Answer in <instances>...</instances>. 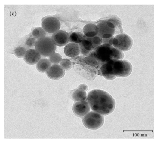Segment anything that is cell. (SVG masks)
I'll return each mask as SVG.
<instances>
[{
    "instance_id": "obj_1",
    "label": "cell",
    "mask_w": 154,
    "mask_h": 142,
    "mask_svg": "<svg viewBox=\"0 0 154 142\" xmlns=\"http://www.w3.org/2000/svg\"><path fill=\"white\" fill-rule=\"evenodd\" d=\"M87 100L92 110L102 115L111 113L116 107V103L114 98L103 90L94 89L89 91Z\"/></svg>"
},
{
    "instance_id": "obj_2",
    "label": "cell",
    "mask_w": 154,
    "mask_h": 142,
    "mask_svg": "<svg viewBox=\"0 0 154 142\" xmlns=\"http://www.w3.org/2000/svg\"><path fill=\"white\" fill-rule=\"evenodd\" d=\"M90 54L99 61L104 63L112 59H120L123 56V52L121 50L106 43L97 47L94 51Z\"/></svg>"
},
{
    "instance_id": "obj_3",
    "label": "cell",
    "mask_w": 154,
    "mask_h": 142,
    "mask_svg": "<svg viewBox=\"0 0 154 142\" xmlns=\"http://www.w3.org/2000/svg\"><path fill=\"white\" fill-rule=\"evenodd\" d=\"M97 26L98 29L97 35L102 38H107L113 36L117 28L122 30L120 20L116 17L101 20Z\"/></svg>"
},
{
    "instance_id": "obj_4",
    "label": "cell",
    "mask_w": 154,
    "mask_h": 142,
    "mask_svg": "<svg viewBox=\"0 0 154 142\" xmlns=\"http://www.w3.org/2000/svg\"><path fill=\"white\" fill-rule=\"evenodd\" d=\"M132 71V65L128 61L124 59L112 60V75L120 77H125L130 75Z\"/></svg>"
},
{
    "instance_id": "obj_5",
    "label": "cell",
    "mask_w": 154,
    "mask_h": 142,
    "mask_svg": "<svg viewBox=\"0 0 154 142\" xmlns=\"http://www.w3.org/2000/svg\"><path fill=\"white\" fill-rule=\"evenodd\" d=\"M35 48L44 57H49L55 53L56 45L52 38L48 36L41 38L36 41Z\"/></svg>"
},
{
    "instance_id": "obj_6",
    "label": "cell",
    "mask_w": 154,
    "mask_h": 142,
    "mask_svg": "<svg viewBox=\"0 0 154 142\" xmlns=\"http://www.w3.org/2000/svg\"><path fill=\"white\" fill-rule=\"evenodd\" d=\"M84 125L91 130H96L103 125L104 118L103 116L95 112L91 111L86 114L82 119Z\"/></svg>"
},
{
    "instance_id": "obj_7",
    "label": "cell",
    "mask_w": 154,
    "mask_h": 142,
    "mask_svg": "<svg viewBox=\"0 0 154 142\" xmlns=\"http://www.w3.org/2000/svg\"><path fill=\"white\" fill-rule=\"evenodd\" d=\"M133 44V40L128 35L121 33L116 36L113 41L114 47L122 51L129 50Z\"/></svg>"
},
{
    "instance_id": "obj_8",
    "label": "cell",
    "mask_w": 154,
    "mask_h": 142,
    "mask_svg": "<svg viewBox=\"0 0 154 142\" xmlns=\"http://www.w3.org/2000/svg\"><path fill=\"white\" fill-rule=\"evenodd\" d=\"M42 28L47 32L54 33L59 30L60 23L59 20L56 18L48 17L45 18L42 21Z\"/></svg>"
},
{
    "instance_id": "obj_9",
    "label": "cell",
    "mask_w": 154,
    "mask_h": 142,
    "mask_svg": "<svg viewBox=\"0 0 154 142\" xmlns=\"http://www.w3.org/2000/svg\"><path fill=\"white\" fill-rule=\"evenodd\" d=\"M72 111L77 116L82 117L89 112L90 106L86 100L77 101L74 104Z\"/></svg>"
},
{
    "instance_id": "obj_10",
    "label": "cell",
    "mask_w": 154,
    "mask_h": 142,
    "mask_svg": "<svg viewBox=\"0 0 154 142\" xmlns=\"http://www.w3.org/2000/svg\"><path fill=\"white\" fill-rule=\"evenodd\" d=\"M69 37V34L66 31L59 30L53 34L51 38L56 45L61 47L68 43Z\"/></svg>"
},
{
    "instance_id": "obj_11",
    "label": "cell",
    "mask_w": 154,
    "mask_h": 142,
    "mask_svg": "<svg viewBox=\"0 0 154 142\" xmlns=\"http://www.w3.org/2000/svg\"><path fill=\"white\" fill-rule=\"evenodd\" d=\"M47 76L50 79L58 80L62 78L65 74V70L58 64L51 65L46 72Z\"/></svg>"
},
{
    "instance_id": "obj_12",
    "label": "cell",
    "mask_w": 154,
    "mask_h": 142,
    "mask_svg": "<svg viewBox=\"0 0 154 142\" xmlns=\"http://www.w3.org/2000/svg\"><path fill=\"white\" fill-rule=\"evenodd\" d=\"M41 54L35 49L28 50L24 57V60L27 64L33 65L36 64L40 59Z\"/></svg>"
},
{
    "instance_id": "obj_13",
    "label": "cell",
    "mask_w": 154,
    "mask_h": 142,
    "mask_svg": "<svg viewBox=\"0 0 154 142\" xmlns=\"http://www.w3.org/2000/svg\"><path fill=\"white\" fill-rule=\"evenodd\" d=\"M81 53L84 55L89 54L91 51L95 49L90 38L84 35V38L82 41L79 43Z\"/></svg>"
},
{
    "instance_id": "obj_14",
    "label": "cell",
    "mask_w": 154,
    "mask_h": 142,
    "mask_svg": "<svg viewBox=\"0 0 154 142\" xmlns=\"http://www.w3.org/2000/svg\"><path fill=\"white\" fill-rule=\"evenodd\" d=\"M64 54L67 56L70 57L77 56L80 52L79 46L77 43H70L67 44L64 49Z\"/></svg>"
},
{
    "instance_id": "obj_15",
    "label": "cell",
    "mask_w": 154,
    "mask_h": 142,
    "mask_svg": "<svg viewBox=\"0 0 154 142\" xmlns=\"http://www.w3.org/2000/svg\"><path fill=\"white\" fill-rule=\"evenodd\" d=\"M70 94L72 99L75 102L85 101L87 99L86 91L77 88Z\"/></svg>"
},
{
    "instance_id": "obj_16",
    "label": "cell",
    "mask_w": 154,
    "mask_h": 142,
    "mask_svg": "<svg viewBox=\"0 0 154 142\" xmlns=\"http://www.w3.org/2000/svg\"><path fill=\"white\" fill-rule=\"evenodd\" d=\"M84 35L87 37H92L97 35L98 27L97 25L89 23L85 26L83 29Z\"/></svg>"
},
{
    "instance_id": "obj_17",
    "label": "cell",
    "mask_w": 154,
    "mask_h": 142,
    "mask_svg": "<svg viewBox=\"0 0 154 142\" xmlns=\"http://www.w3.org/2000/svg\"><path fill=\"white\" fill-rule=\"evenodd\" d=\"M51 65V63L49 60L46 58H42L38 62L36 68L38 71L44 73L46 72Z\"/></svg>"
},
{
    "instance_id": "obj_18",
    "label": "cell",
    "mask_w": 154,
    "mask_h": 142,
    "mask_svg": "<svg viewBox=\"0 0 154 142\" xmlns=\"http://www.w3.org/2000/svg\"><path fill=\"white\" fill-rule=\"evenodd\" d=\"M84 38V35L79 32H72L69 34V41L75 43H80Z\"/></svg>"
},
{
    "instance_id": "obj_19",
    "label": "cell",
    "mask_w": 154,
    "mask_h": 142,
    "mask_svg": "<svg viewBox=\"0 0 154 142\" xmlns=\"http://www.w3.org/2000/svg\"><path fill=\"white\" fill-rule=\"evenodd\" d=\"M46 32L41 27H37L35 28L32 31L33 37L35 39H38L41 38L45 37L46 35Z\"/></svg>"
},
{
    "instance_id": "obj_20",
    "label": "cell",
    "mask_w": 154,
    "mask_h": 142,
    "mask_svg": "<svg viewBox=\"0 0 154 142\" xmlns=\"http://www.w3.org/2000/svg\"><path fill=\"white\" fill-rule=\"evenodd\" d=\"M26 52V49L25 47L22 46H19L17 47L14 50L15 55L19 58L24 57Z\"/></svg>"
},
{
    "instance_id": "obj_21",
    "label": "cell",
    "mask_w": 154,
    "mask_h": 142,
    "mask_svg": "<svg viewBox=\"0 0 154 142\" xmlns=\"http://www.w3.org/2000/svg\"><path fill=\"white\" fill-rule=\"evenodd\" d=\"M62 56L59 53H54L49 56V60L51 64H58L62 60Z\"/></svg>"
},
{
    "instance_id": "obj_22",
    "label": "cell",
    "mask_w": 154,
    "mask_h": 142,
    "mask_svg": "<svg viewBox=\"0 0 154 142\" xmlns=\"http://www.w3.org/2000/svg\"><path fill=\"white\" fill-rule=\"evenodd\" d=\"M60 65L65 70L70 69L72 66L71 62L67 59H63L60 62Z\"/></svg>"
},
{
    "instance_id": "obj_23",
    "label": "cell",
    "mask_w": 154,
    "mask_h": 142,
    "mask_svg": "<svg viewBox=\"0 0 154 142\" xmlns=\"http://www.w3.org/2000/svg\"><path fill=\"white\" fill-rule=\"evenodd\" d=\"M89 38L95 49L102 44V38L97 35L94 37Z\"/></svg>"
},
{
    "instance_id": "obj_24",
    "label": "cell",
    "mask_w": 154,
    "mask_h": 142,
    "mask_svg": "<svg viewBox=\"0 0 154 142\" xmlns=\"http://www.w3.org/2000/svg\"><path fill=\"white\" fill-rule=\"evenodd\" d=\"M36 41L35 39L33 37H30L26 39V45L29 47H32L35 45Z\"/></svg>"
},
{
    "instance_id": "obj_25",
    "label": "cell",
    "mask_w": 154,
    "mask_h": 142,
    "mask_svg": "<svg viewBox=\"0 0 154 142\" xmlns=\"http://www.w3.org/2000/svg\"><path fill=\"white\" fill-rule=\"evenodd\" d=\"M114 37L113 36L111 37L107 38H102V44H107L110 46L113 45V41Z\"/></svg>"
},
{
    "instance_id": "obj_26",
    "label": "cell",
    "mask_w": 154,
    "mask_h": 142,
    "mask_svg": "<svg viewBox=\"0 0 154 142\" xmlns=\"http://www.w3.org/2000/svg\"><path fill=\"white\" fill-rule=\"evenodd\" d=\"M77 88L82 89L85 91L87 90L88 89V86L84 84H82L79 85Z\"/></svg>"
}]
</instances>
